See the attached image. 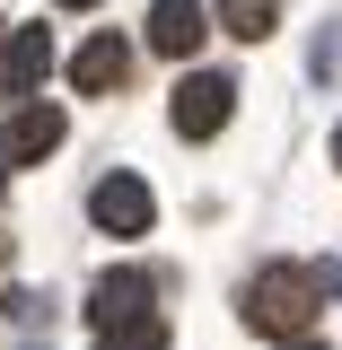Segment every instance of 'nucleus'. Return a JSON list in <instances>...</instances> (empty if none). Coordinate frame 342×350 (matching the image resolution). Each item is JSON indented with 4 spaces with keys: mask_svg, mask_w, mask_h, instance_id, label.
<instances>
[{
    "mask_svg": "<svg viewBox=\"0 0 342 350\" xmlns=\"http://www.w3.org/2000/svg\"><path fill=\"white\" fill-rule=\"evenodd\" d=\"M44 79H53V27H18L0 44V88L9 96H44Z\"/></svg>",
    "mask_w": 342,
    "mask_h": 350,
    "instance_id": "6",
    "label": "nucleus"
},
{
    "mask_svg": "<svg viewBox=\"0 0 342 350\" xmlns=\"http://www.w3.org/2000/svg\"><path fill=\"white\" fill-rule=\"evenodd\" d=\"M97 350H167V324L158 315H132V324H106Z\"/></svg>",
    "mask_w": 342,
    "mask_h": 350,
    "instance_id": "10",
    "label": "nucleus"
},
{
    "mask_svg": "<svg viewBox=\"0 0 342 350\" xmlns=\"http://www.w3.org/2000/svg\"><path fill=\"white\" fill-rule=\"evenodd\" d=\"M281 350H325V342H307V333H299V342H281Z\"/></svg>",
    "mask_w": 342,
    "mask_h": 350,
    "instance_id": "12",
    "label": "nucleus"
},
{
    "mask_svg": "<svg viewBox=\"0 0 342 350\" xmlns=\"http://www.w3.org/2000/svg\"><path fill=\"white\" fill-rule=\"evenodd\" d=\"M132 315H149V280H141V271H106V280L88 289V324L106 333V324H132Z\"/></svg>",
    "mask_w": 342,
    "mask_h": 350,
    "instance_id": "8",
    "label": "nucleus"
},
{
    "mask_svg": "<svg viewBox=\"0 0 342 350\" xmlns=\"http://www.w3.org/2000/svg\"><path fill=\"white\" fill-rule=\"evenodd\" d=\"M219 27L237 44H263L272 27H281V0H219Z\"/></svg>",
    "mask_w": 342,
    "mask_h": 350,
    "instance_id": "9",
    "label": "nucleus"
},
{
    "mask_svg": "<svg viewBox=\"0 0 342 350\" xmlns=\"http://www.w3.org/2000/svg\"><path fill=\"white\" fill-rule=\"evenodd\" d=\"M316 306H325V280L307 262H263L255 280H246V298H237V315L255 324L263 342H299L307 324H316Z\"/></svg>",
    "mask_w": 342,
    "mask_h": 350,
    "instance_id": "1",
    "label": "nucleus"
},
{
    "mask_svg": "<svg viewBox=\"0 0 342 350\" xmlns=\"http://www.w3.org/2000/svg\"><path fill=\"white\" fill-rule=\"evenodd\" d=\"M325 289H334V298H342V262H334V271H325Z\"/></svg>",
    "mask_w": 342,
    "mask_h": 350,
    "instance_id": "11",
    "label": "nucleus"
},
{
    "mask_svg": "<svg viewBox=\"0 0 342 350\" xmlns=\"http://www.w3.org/2000/svg\"><path fill=\"white\" fill-rule=\"evenodd\" d=\"M88 219H97V237L132 245V237H149V228H158V202H149V184H141L132 167H114V175H97V184H88Z\"/></svg>",
    "mask_w": 342,
    "mask_h": 350,
    "instance_id": "2",
    "label": "nucleus"
},
{
    "mask_svg": "<svg viewBox=\"0 0 342 350\" xmlns=\"http://www.w3.org/2000/svg\"><path fill=\"white\" fill-rule=\"evenodd\" d=\"M228 114H237V79L228 70H184L167 96V123L184 131V140H211V131H228Z\"/></svg>",
    "mask_w": 342,
    "mask_h": 350,
    "instance_id": "3",
    "label": "nucleus"
},
{
    "mask_svg": "<svg viewBox=\"0 0 342 350\" xmlns=\"http://www.w3.org/2000/svg\"><path fill=\"white\" fill-rule=\"evenodd\" d=\"M62 9H97V0H62Z\"/></svg>",
    "mask_w": 342,
    "mask_h": 350,
    "instance_id": "14",
    "label": "nucleus"
},
{
    "mask_svg": "<svg viewBox=\"0 0 342 350\" xmlns=\"http://www.w3.org/2000/svg\"><path fill=\"white\" fill-rule=\"evenodd\" d=\"M202 36H211V0H149V53L193 62Z\"/></svg>",
    "mask_w": 342,
    "mask_h": 350,
    "instance_id": "5",
    "label": "nucleus"
},
{
    "mask_svg": "<svg viewBox=\"0 0 342 350\" xmlns=\"http://www.w3.org/2000/svg\"><path fill=\"white\" fill-rule=\"evenodd\" d=\"M62 140H71V114H62V105H44V96H18V105H9V123H0V158H9V167H44Z\"/></svg>",
    "mask_w": 342,
    "mask_h": 350,
    "instance_id": "4",
    "label": "nucleus"
},
{
    "mask_svg": "<svg viewBox=\"0 0 342 350\" xmlns=\"http://www.w3.org/2000/svg\"><path fill=\"white\" fill-rule=\"evenodd\" d=\"M0 44H9V27H0Z\"/></svg>",
    "mask_w": 342,
    "mask_h": 350,
    "instance_id": "15",
    "label": "nucleus"
},
{
    "mask_svg": "<svg viewBox=\"0 0 342 350\" xmlns=\"http://www.w3.org/2000/svg\"><path fill=\"white\" fill-rule=\"evenodd\" d=\"M334 167H342V123H334Z\"/></svg>",
    "mask_w": 342,
    "mask_h": 350,
    "instance_id": "13",
    "label": "nucleus"
},
{
    "mask_svg": "<svg viewBox=\"0 0 342 350\" xmlns=\"http://www.w3.org/2000/svg\"><path fill=\"white\" fill-rule=\"evenodd\" d=\"M123 70H132V44L114 36V27H106V36H88L80 53H71V88H80V96H114Z\"/></svg>",
    "mask_w": 342,
    "mask_h": 350,
    "instance_id": "7",
    "label": "nucleus"
}]
</instances>
